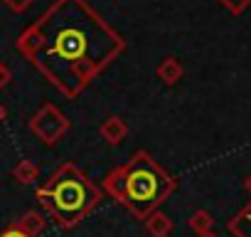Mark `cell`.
Segmentation results:
<instances>
[{"label": "cell", "mask_w": 251, "mask_h": 237, "mask_svg": "<svg viewBox=\"0 0 251 237\" xmlns=\"http://www.w3.org/2000/svg\"><path fill=\"white\" fill-rule=\"evenodd\" d=\"M20 50L67 96L79 94L111 57V45L81 23H62L52 32L42 25L20 37Z\"/></svg>", "instance_id": "1"}, {"label": "cell", "mask_w": 251, "mask_h": 237, "mask_svg": "<svg viewBox=\"0 0 251 237\" xmlns=\"http://www.w3.org/2000/svg\"><path fill=\"white\" fill-rule=\"evenodd\" d=\"M103 185L121 205L138 217H146L170 195V190H175V180L146 153H138L128 163L116 168L103 180Z\"/></svg>", "instance_id": "2"}, {"label": "cell", "mask_w": 251, "mask_h": 237, "mask_svg": "<svg viewBox=\"0 0 251 237\" xmlns=\"http://www.w3.org/2000/svg\"><path fill=\"white\" fill-rule=\"evenodd\" d=\"M40 200L59 225L72 227L89 212L91 205H96L99 193L79 168L67 163L52 173L45 188H40Z\"/></svg>", "instance_id": "3"}, {"label": "cell", "mask_w": 251, "mask_h": 237, "mask_svg": "<svg viewBox=\"0 0 251 237\" xmlns=\"http://www.w3.org/2000/svg\"><path fill=\"white\" fill-rule=\"evenodd\" d=\"M229 230H231L236 237H251V203L229 222Z\"/></svg>", "instance_id": "4"}, {"label": "cell", "mask_w": 251, "mask_h": 237, "mask_svg": "<svg viewBox=\"0 0 251 237\" xmlns=\"http://www.w3.org/2000/svg\"><path fill=\"white\" fill-rule=\"evenodd\" d=\"M35 176H37V168H35L30 161H25V163H20V166L15 168V178H18L20 183H30Z\"/></svg>", "instance_id": "5"}, {"label": "cell", "mask_w": 251, "mask_h": 237, "mask_svg": "<svg viewBox=\"0 0 251 237\" xmlns=\"http://www.w3.org/2000/svg\"><path fill=\"white\" fill-rule=\"evenodd\" d=\"M15 225H20L23 230H27V232L32 235V232H37V230L42 227V217H40L37 212H27V215H25L20 222H15Z\"/></svg>", "instance_id": "6"}, {"label": "cell", "mask_w": 251, "mask_h": 237, "mask_svg": "<svg viewBox=\"0 0 251 237\" xmlns=\"http://www.w3.org/2000/svg\"><path fill=\"white\" fill-rule=\"evenodd\" d=\"M0 237H32V235H30L27 230H23L20 225H10V227H8L3 235H0Z\"/></svg>", "instance_id": "7"}, {"label": "cell", "mask_w": 251, "mask_h": 237, "mask_svg": "<svg viewBox=\"0 0 251 237\" xmlns=\"http://www.w3.org/2000/svg\"><path fill=\"white\" fill-rule=\"evenodd\" d=\"M3 3L10 8V10H15V13H23L30 3H32V0H3Z\"/></svg>", "instance_id": "8"}, {"label": "cell", "mask_w": 251, "mask_h": 237, "mask_svg": "<svg viewBox=\"0 0 251 237\" xmlns=\"http://www.w3.org/2000/svg\"><path fill=\"white\" fill-rule=\"evenodd\" d=\"M8 79H10V72H8V67H3V62H0V87H5Z\"/></svg>", "instance_id": "9"}, {"label": "cell", "mask_w": 251, "mask_h": 237, "mask_svg": "<svg viewBox=\"0 0 251 237\" xmlns=\"http://www.w3.org/2000/svg\"><path fill=\"white\" fill-rule=\"evenodd\" d=\"M3 118H5V109H3V106H0V121H3Z\"/></svg>", "instance_id": "10"}]
</instances>
